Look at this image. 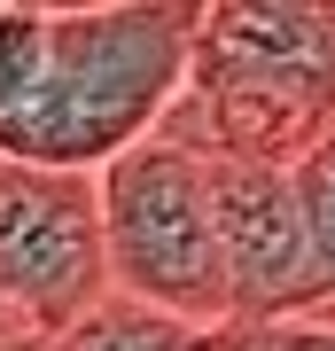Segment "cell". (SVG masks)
Wrapping results in <instances>:
<instances>
[{"label":"cell","instance_id":"cell-1","mask_svg":"<svg viewBox=\"0 0 335 351\" xmlns=\"http://www.w3.org/2000/svg\"><path fill=\"white\" fill-rule=\"evenodd\" d=\"M203 39V0H110V8H47L39 86L0 125V156L101 172L117 149L156 133L187 94Z\"/></svg>","mask_w":335,"mask_h":351},{"label":"cell","instance_id":"cell-2","mask_svg":"<svg viewBox=\"0 0 335 351\" xmlns=\"http://www.w3.org/2000/svg\"><path fill=\"white\" fill-rule=\"evenodd\" d=\"M335 125V24L312 0H203L187 94L164 133L211 156L297 164Z\"/></svg>","mask_w":335,"mask_h":351},{"label":"cell","instance_id":"cell-3","mask_svg":"<svg viewBox=\"0 0 335 351\" xmlns=\"http://www.w3.org/2000/svg\"><path fill=\"white\" fill-rule=\"evenodd\" d=\"M101 234H110V281L117 297L164 304L187 320H234L219 250V203H211V156L179 133H140L133 149L101 164Z\"/></svg>","mask_w":335,"mask_h":351},{"label":"cell","instance_id":"cell-4","mask_svg":"<svg viewBox=\"0 0 335 351\" xmlns=\"http://www.w3.org/2000/svg\"><path fill=\"white\" fill-rule=\"evenodd\" d=\"M101 180L78 164L0 156V320L62 336L110 297Z\"/></svg>","mask_w":335,"mask_h":351},{"label":"cell","instance_id":"cell-5","mask_svg":"<svg viewBox=\"0 0 335 351\" xmlns=\"http://www.w3.org/2000/svg\"><path fill=\"white\" fill-rule=\"evenodd\" d=\"M211 203H219V250H226L234 320L327 304V265H320V242H312V219H304V195H297V164L211 156Z\"/></svg>","mask_w":335,"mask_h":351},{"label":"cell","instance_id":"cell-6","mask_svg":"<svg viewBox=\"0 0 335 351\" xmlns=\"http://www.w3.org/2000/svg\"><path fill=\"white\" fill-rule=\"evenodd\" d=\"M62 351H226V328L164 313V304H140V297H117V289H110L78 328H62Z\"/></svg>","mask_w":335,"mask_h":351},{"label":"cell","instance_id":"cell-7","mask_svg":"<svg viewBox=\"0 0 335 351\" xmlns=\"http://www.w3.org/2000/svg\"><path fill=\"white\" fill-rule=\"evenodd\" d=\"M39 63H47V8L0 0V125H8L16 101L39 86Z\"/></svg>","mask_w":335,"mask_h":351},{"label":"cell","instance_id":"cell-8","mask_svg":"<svg viewBox=\"0 0 335 351\" xmlns=\"http://www.w3.org/2000/svg\"><path fill=\"white\" fill-rule=\"evenodd\" d=\"M226 351H335V304L265 313V320H226Z\"/></svg>","mask_w":335,"mask_h":351},{"label":"cell","instance_id":"cell-9","mask_svg":"<svg viewBox=\"0 0 335 351\" xmlns=\"http://www.w3.org/2000/svg\"><path fill=\"white\" fill-rule=\"evenodd\" d=\"M297 195H304L312 242H320V265H327V304H335V125L297 156Z\"/></svg>","mask_w":335,"mask_h":351},{"label":"cell","instance_id":"cell-10","mask_svg":"<svg viewBox=\"0 0 335 351\" xmlns=\"http://www.w3.org/2000/svg\"><path fill=\"white\" fill-rule=\"evenodd\" d=\"M0 351H62V336H32V328H0Z\"/></svg>","mask_w":335,"mask_h":351},{"label":"cell","instance_id":"cell-11","mask_svg":"<svg viewBox=\"0 0 335 351\" xmlns=\"http://www.w3.org/2000/svg\"><path fill=\"white\" fill-rule=\"evenodd\" d=\"M32 8H110V0H32Z\"/></svg>","mask_w":335,"mask_h":351},{"label":"cell","instance_id":"cell-12","mask_svg":"<svg viewBox=\"0 0 335 351\" xmlns=\"http://www.w3.org/2000/svg\"><path fill=\"white\" fill-rule=\"evenodd\" d=\"M0 328H8V320H0Z\"/></svg>","mask_w":335,"mask_h":351}]
</instances>
